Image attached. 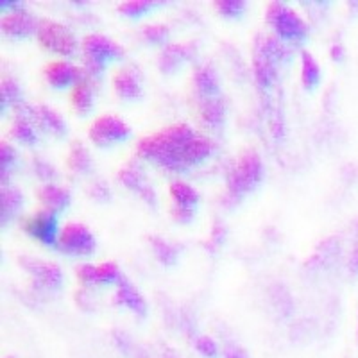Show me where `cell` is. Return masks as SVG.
Returning <instances> with one entry per match:
<instances>
[{
	"instance_id": "cell-22",
	"label": "cell",
	"mask_w": 358,
	"mask_h": 358,
	"mask_svg": "<svg viewBox=\"0 0 358 358\" xmlns=\"http://www.w3.org/2000/svg\"><path fill=\"white\" fill-rule=\"evenodd\" d=\"M70 101H72L73 110L78 111L79 115H88L92 111V108H94V92H92V86L86 79H81V81L73 85Z\"/></svg>"
},
{
	"instance_id": "cell-17",
	"label": "cell",
	"mask_w": 358,
	"mask_h": 358,
	"mask_svg": "<svg viewBox=\"0 0 358 358\" xmlns=\"http://www.w3.org/2000/svg\"><path fill=\"white\" fill-rule=\"evenodd\" d=\"M36 27L38 24L31 17V13L24 11V9H13V11H9L2 18V29H4V33L9 34V36H27Z\"/></svg>"
},
{
	"instance_id": "cell-23",
	"label": "cell",
	"mask_w": 358,
	"mask_h": 358,
	"mask_svg": "<svg viewBox=\"0 0 358 358\" xmlns=\"http://www.w3.org/2000/svg\"><path fill=\"white\" fill-rule=\"evenodd\" d=\"M66 165L70 171L73 172H88L92 167V159H90V152L85 147L81 140H73L70 143L69 156H66Z\"/></svg>"
},
{
	"instance_id": "cell-10",
	"label": "cell",
	"mask_w": 358,
	"mask_h": 358,
	"mask_svg": "<svg viewBox=\"0 0 358 358\" xmlns=\"http://www.w3.org/2000/svg\"><path fill=\"white\" fill-rule=\"evenodd\" d=\"M20 265L27 271L34 280L40 283L41 287L50 290H56L62 287L63 283V273L59 265L54 264V262L41 260L36 257H20Z\"/></svg>"
},
{
	"instance_id": "cell-37",
	"label": "cell",
	"mask_w": 358,
	"mask_h": 358,
	"mask_svg": "<svg viewBox=\"0 0 358 358\" xmlns=\"http://www.w3.org/2000/svg\"><path fill=\"white\" fill-rule=\"evenodd\" d=\"M90 194L97 201H108L110 199V187L99 179V181H94V183L90 185Z\"/></svg>"
},
{
	"instance_id": "cell-21",
	"label": "cell",
	"mask_w": 358,
	"mask_h": 358,
	"mask_svg": "<svg viewBox=\"0 0 358 358\" xmlns=\"http://www.w3.org/2000/svg\"><path fill=\"white\" fill-rule=\"evenodd\" d=\"M338 255V241L335 236H330L322 241L321 244L315 248V251L312 252V257L305 262V267L310 271H321L326 268L331 262L335 260V257Z\"/></svg>"
},
{
	"instance_id": "cell-16",
	"label": "cell",
	"mask_w": 358,
	"mask_h": 358,
	"mask_svg": "<svg viewBox=\"0 0 358 358\" xmlns=\"http://www.w3.org/2000/svg\"><path fill=\"white\" fill-rule=\"evenodd\" d=\"M113 88L118 97L126 99V101H136L142 97V83H140L138 73L129 66H124L115 72Z\"/></svg>"
},
{
	"instance_id": "cell-38",
	"label": "cell",
	"mask_w": 358,
	"mask_h": 358,
	"mask_svg": "<svg viewBox=\"0 0 358 358\" xmlns=\"http://www.w3.org/2000/svg\"><path fill=\"white\" fill-rule=\"evenodd\" d=\"M33 165H34V171H36V174L43 179H50V178H54V174H56L52 165H50L49 162H45L43 158H38L36 156V158L33 159Z\"/></svg>"
},
{
	"instance_id": "cell-39",
	"label": "cell",
	"mask_w": 358,
	"mask_h": 358,
	"mask_svg": "<svg viewBox=\"0 0 358 358\" xmlns=\"http://www.w3.org/2000/svg\"><path fill=\"white\" fill-rule=\"evenodd\" d=\"M0 156H2V169L6 171V167H9V165L15 162V158H17V152H15V149H13L11 143H8L6 140H2V142H0Z\"/></svg>"
},
{
	"instance_id": "cell-6",
	"label": "cell",
	"mask_w": 358,
	"mask_h": 358,
	"mask_svg": "<svg viewBox=\"0 0 358 358\" xmlns=\"http://www.w3.org/2000/svg\"><path fill=\"white\" fill-rule=\"evenodd\" d=\"M36 36L41 47L50 52L62 54V56H70L78 47V41L69 31V27L56 20H49V18L38 22Z\"/></svg>"
},
{
	"instance_id": "cell-2",
	"label": "cell",
	"mask_w": 358,
	"mask_h": 358,
	"mask_svg": "<svg viewBox=\"0 0 358 358\" xmlns=\"http://www.w3.org/2000/svg\"><path fill=\"white\" fill-rule=\"evenodd\" d=\"M289 57L285 43L274 34H258L252 45V69L262 88H271L278 78V65Z\"/></svg>"
},
{
	"instance_id": "cell-31",
	"label": "cell",
	"mask_w": 358,
	"mask_h": 358,
	"mask_svg": "<svg viewBox=\"0 0 358 358\" xmlns=\"http://www.w3.org/2000/svg\"><path fill=\"white\" fill-rule=\"evenodd\" d=\"M151 8L152 4L149 0H126V2L118 4V11L124 13L126 17H138Z\"/></svg>"
},
{
	"instance_id": "cell-42",
	"label": "cell",
	"mask_w": 358,
	"mask_h": 358,
	"mask_svg": "<svg viewBox=\"0 0 358 358\" xmlns=\"http://www.w3.org/2000/svg\"><path fill=\"white\" fill-rule=\"evenodd\" d=\"M226 358H249V357L245 355L244 350H241V348L229 346L228 350H226Z\"/></svg>"
},
{
	"instance_id": "cell-29",
	"label": "cell",
	"mask_w": 358,
	"mask_h": 358,
	"mask_svg": "<svg viewBox=\"0 0 358 358\" xmlns=\"http://www.w3.org/2000/svg\"><path fill=\"white\" fill-rule=\"evenodd\" d=\"M120 276L122 273L115 262H104V264L95 265V283H117Z\"/></svg>"
},
{
	"instance_id": "cell-30",
	"label": "cell",
	"mask_w": 358,
	"mask_h": 358,
	"mask_svg": "<svg viewBox=\"0 0 358 358\" xmlns=\"http://www.w3.org/2000/svg\"><path fill=\"white\" fill-rule=\"evenodd\" d=\"M17 104L20 106L22 102V92L18 83L13 78H4L2 79V104Z\"/></svg>"
},
{
	"instance_id": "cell-26",
	"label": "cell",
	"mask_w": 358,
	"mask_h": 358,
	"mask_svg": "<svg viewBox=\"0 0 358 358\" xmlns=\"http://www.w3.org/2000/svg\"><path fill=\"white\" fill-rule=\"evenodd\" d=\"M301 79L306 88H315L321 83V69L308 50L301 52Z\"/></svg>"
},
{
	"instance_id": "cell-18",
	"label": "cell",
	"mask_w": 358,
	"mask_h": 358,
	"mask_svg": "<svg viewBox=\"0 0 358 358\" xmlns=\"http://www.w3.org/2000/svg\"><path fill=\"white\" fill-rule=\"evenodd\" d=\"M197 113H199L201 122L204 126L219 129L224 124V118H226V106H224L222 99L217 97V95L203 97L199 99V104H197Z\"/></svg>"
},
{
	"instance_id": "cell-13",
	"label": "cell",
	"mask_w": 358,
	"mask_h": 358,
	"mask_svg": "<svg viewBox=\"0 0 358 358\" xmlns=\"http://www.w3.org/2000/svg\"><path fill=\"white\" fill-rule=\"evenodd\" d=\"M45 78L56 88H65L69 85H76L81 79H85V73L78 66L70 65L69 62H63V59H56V62H50L45 65Z\"/></svg>"
},
{
	"instance_id": "cell-11",
	"label": "cell",
	"mask_w": 358,
	"mask_h": 358,
	"mask_svg": "<svg viewBox=\"0 0 358 358\" xmlns=\"http://www.w3.org/2000/svg\"><path fill=\"white\" fill-rule=\"evenodd\" d=\"M17 113L22 117H27L34 126L43 127V129L50 131L54 134H65L66 124L57 111L52 108L45 106V104H38V106H27L22 102L20 106H17Z\"/></svg>"
},
{
	"instance_id": "cell-15",
	"label": "cell",
	"mask_w": 358,
	"mask_h": 358,
	"mask_svg": "<svg viewBox=\"0 0 358 358\" xmlns=\"http://www.w3.org/2000/svg\"><path fill=\"white\" fill-rule=\"evenodd\" d=\"M196 52V47L192 43H169L163 47L159 52L158 65L163 72H174L176 69L183 65L187 59H190L192 54Z\"/></svg>"
},
{
	"instance_id": "cell-44",
	"label": "cell",
	"mask_w": 358,
	"mask_h": 358,
	"mask_svg": "<svg viewBox=\"0 0 358 358\" xmlns=\"http://www.w3.org/2000/svg\"><path fill=\"white\" fill-rule=\"evenodd\" d=\"M162 358H178L176 357L174 353H172V351H165V353H163V357Z\"/></svg>"
},
{
	"instance_id": "cell-34",
	"label": "cell",
	"mask_w": 358,
	"mask_h": 358,
	"mask_svg": "<svg viewBox=\"0 0 358 358\" xmlns=\"http://www.w3.org/2000/svg\"><path fill=\"white\" fill-rule=\"evenodd\" d=\"M142 34L149 41H163L169 34V27L165 24H147L142 27Z\"/></svg>"
},
{
	"instance_id": "cell-20",
	"label": "cell",
	"mask_w": 358,
	"mask_h": 358,
	"mask_svg": "<svg viewBox=\"0 0 358 358\" xmlns=\"http://www.w3.org/2000/svg\"><path fill=\"white\" fill-rule=\"evenodd\" d=\"M38 199L41 201L43 208L50 213H57L65 210L70 203V194L69 190L62 187H56V185H41L36 192Z\"/></svg>"
},
{
	"instance_id": "cell-4",
	"label": "cell",
	"mask_w": 358,
	"mask_h": 358,
	"mask_svg": "<svg viewBox=\"0 0 358 358\" xmlns=\"http://www.w3.org/2000/svg\"><path fill=\"white\" fill-rule=\"evenodd\" d=\"M268 25L274 29L278 38L289 41H303L308 36V25L299 17V13L294 11L283 2H268L267 11H265Z\"/></svg>"
},
{
	"instance_id": "cell-1",
	"label": "cell",
	"mask_w": 358,
	"mask_h": 358,
	"mask_svg": "<svg viewBox=\"0 0 358 358\" xmlns=\"http://www.w3.org/2000/svg\"><path fill=\"white\" fill-rule=\"evenodd\" d=\"M212 149L210 140L197 134L188 124L178 122L143 136L136 145V155L167 171L183 172L206 159Z\"/></svg>"
},
{
	"instance_id": "cell-7",
	"label": "cell",
	"mask_w": 358,
	"mask_h": 358,
	"mask_svg": "<svg viewBox=\"0 0 358 358\" xmlns=\"http://www.w3.org/2000/svg\"><path fill=\"white\" fill-rule=\"evenodd\" d=\"M59 251L73 257H88L95 249V238L85 224L69 222L57 236Z\"/></svg>"
},
{
	"instance_id": "cell-8",
	"label": "cell",
	"mask_w": 358,
	"mask_h": 358,
	"mask_svg": "<svg viewBox=\"0 0 358 358\" xmlns=\"http://www.w3.org/2000/svg\"><path fill=\"white\" fill-rule=\"evenodd\" d=\"M131 134V127L122 118L113 113H104L92 122L88 131L90 140L97 145H111V143L122 142Z\"/></svg>"
},
{
	"instance_id": "cell-14",
	"label": "cell",
	"mask_w": 358,
	"mask_h": 358,
	"mask_svg": "<svg viewBox=\"0 0 358 358\" xmlns=\"http://www.w3.org/2000/svg\"><path fill=\"white\" fill-rule=\"evenodd\" d=\"M115 301L118 305L126 306L127 310L138 315V317H145L147 315V303L143 299L142 294L136 290V287L127 280L126 276H120L117 281V292H115Z\"/></svg>"
},
{
	"instance_id": "cell-36",
	"label": "cell",
	"mask_w": 358,
	"mask_h": 358,
	"mask_svg": "<svg viewBox=\"0 0 358 358\" xmlns=\"http://www.w3.org/2000/svg\"><path fill=\"white\" fill-rule=\"evenodd\" d=\"M171 213L176 220H179V222H190V220L194 219V208H190V206L172 204Z\"/></svg>"
},
{
	"instance_id": "cell-41",
	"label": "cell",
	"mask_w": 358,
	"mask_h": 358,
	"mask_svg": "<svg viewBox=\"0 0 358 358\" xmlns=\"http://www.w3.org/2000/svg\"><path fill=\"white\" fill-rule=\"evenodd\" d=\"M348 267H350L351 273L358 274V244L355 245L353 251H351V255H350V264H348Z\"/></svg>"
},
{
	"instance_id": "cell-25",
	"label": "cell",
	"mask_w": 358,
	"mask_h": 358,
	"mask_svg": "<svg viewBox=\"0 0 358 358\" xmlns=\"http://www.w3.org/2000/svg\"><path fill=\"white\" fill-rule=\"evenodd\" d=\"M24 197L20 192L13 187H4L0 192V210H2V219H11L15 213L20 210Z\"/></svg>"
},
{
	"instance_id": "cell-24",
	"label": "cell",
	"mask_w": 358,
	"mask_h": 358,
	"mask_svg": "<svg viewBox=\"0 0 358 358\" xmlns=\"http://www.w3.org/2000/svg\"><path fill=\"white\" fill-rule=\"evenodd\" d=\"M149 242H151V248L155 251V257L158 258L159 264L163 265H174L178 262V248L174 244H171L169 241H165L163 236L152 235L149 236Z\"/></svg>"
},
{
	"instance_id": "cell-19",
	"label": "cell",
	"mask_w": 358,
	"mask_h": 358,
	"mask_svg": "<svg viewBox=\"0 0 358 358\" xmlns=\"http://www.w3.org/2000/svg\"><path fill=\"white\" fill-rule=\"evenodd\" d=\"M192 85L196 88L199 99L203 97H213L219 92V76H217L215 69L208 63L197 66L192 76Z\"/></svg>"
},
{
	"instance_id": "cell-35",
	"label": "cell",
	"mask_w": 358,
	"mask_h": 358,
	"mask_svg": "<svg viewBox=\"0 0 358 358\" xmlns=\"http://www.w3.org/2000/svg\"><path fill=\"white\" fill-rule=\"evenodd\" d=\"M224 236H226V228H224V224L220 222V220H215V222H213L212 233H210V238H208L206 242V248L212 252H215L217 248L222 245Z\"/></svg>"
},
{
	"instance_id": "cell-5",
	"label": "cell",
	"mask_w": 358,
	"mask_h": 358,
	"mask_svg": "<svg viewBox=\"0 0 358 358\" xmlns=\"http://www.w3.org/2000/svg\"><path fill=\"white\" fill-rule=\"evenodd\" d=\"M83 52H85L86 72L90 76H99L104 70L106 62L120 56L122 49L104 34L92 33L83 38Z\"/></svg>"
},
{
	"instance_id": "cell-33",
	"label": "cell",
	"mask_w": 358,
	"mask_h": 358,
	"mask_svg": "<svg viewBox=\"0 0 358 358\" xmlns=\"http://www.w3.org/2000/svg\"><path fill=\"white\" fill-rule=\"evenodd\" d=\"M196 350L206 358L219 357V346H217V342L213 341L212 337H206V335L196 338Z\"/></svg>"
},
{
	"instance_id": "cell-12",
	"label": "cell",
	"mask_w": 358,
	"mask_h": 358,
	"mask_svg": "<svg viewBox=\"0 0 358 358\" xmlns=\"http://www.w3.org/2000/svg\"><path fill=\"white\" fill-rule=\"evenodd\" d=\"M118 179L126 185L129 190L136 192L147 204H156V192L152 188V185L147 181L145 174L140 171L134 163H126L124 167H120L118 171Z\"/></svg>"
},
{
	"instance_id": "cell-9",
	"label": "cell",
	"mask_w": 358,
	"mask_h": 358,
	"mask_svg": "<svg viewBox=\"0 0 358 358\" xmlns=\"http://www.w3.org/2000/svg\"><path fill=\"white\" fill-rule=\"evenodd\" d=\"M20 226L25 233L41 241L45 245L57 244V219L47 210L33 215H24L20 219Z\"/></svg>"
},
{
	"instance_id": "cell-27",
	"label": "cell",
	"mask_w": 358,
	"mask_h": 358,
	"mask_svg": "<svg viewBox=\"0 0 358 358\" xmlns=\"http://www.w3.org/2000/svg\"><path fill=\"white\" fill-rule=\"evenodd\" d=\"M171 197L174 199V204L190 208H194V204H197V201H199L197 192L190 185L185 183V181H174V183H171Z\"/></svg>"
},
{
	"instance_id": "cell-40",
	"label": "cell",
	"mask_w": 358,
	"mask_h": 358,
	"mask_svg": "<svg viewBox=\"0 0 358 358\" xmlns=\"http://www.w3.org/2000/svg\"><path fill=\"white\" fill-rule=\"evenodd\" d=\"M78 278L83 283H95V265L85 264L78 268Z\"/></svg>"
},
{
	"instance_id": "cell-3",
	"label": "cell",
	"mask_w": 358,
	"mask_h": 358,
	"mask_svg": "<svg viewBox=\"0 0 358 358\" xmlns=\"http://www.w3.org/2000/svg\"><path fill=\"white\" fill-rule=\"evenodd\" d=\"M264 178V163L255 149H244L228 172V194L241 199L258 187Z\"/></svg>"
},
{
	"instance_id": "cell-43",
	"label": "cell",
	"mask_w": 358,
	"mask_h": 358,
	"mask_svg": "<svg viewBox=\"0 0 358 358\" xmlns=\"http://www.w3.org/2000/svg\"><path fill=\"white\" fill-rule=\"evenodd\" d=\"M330 54H331V57H334L335 62H341L342 57H344V47H342L341 43H334V45H331Z\"/></svg>"
},
{
	"instance_id": "cell-32",
	"label": "cell",
	"mask_w": 358,
	"mask_h": 358,
	"mask_svg": "<svg viewBox=\"0 0 358 358\" xmlns=\"http://www.w3.org/2000/svg\"><path fill=\"white\" fill-rule=\"evenodd\" d=\"M215 8L226 17H236L245 9L244 0H217Z\"/></svg>"
},
{
	"instance_id": "cell-28",
	"label": "cell",
	"mask_w": 358,
	"mask_h": 358,
	"mask_svg": "<svg viewBox=\"0 0 358 358\" xmlns=\"http://www.w3.org/2000/svg\"><path fill=\"white\" fill-rule=\"evenodd\" d=\"M11 134L15 136V138L20 140V142L24 143H34L38 140L34 124L31 122L27 117H22V115H17V118L13 120Z\"/></svg>"
}]
</instances>
